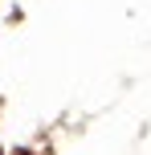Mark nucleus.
I'll list each match as a JSON object with an SVG mask.
<instances>
[{"label": "nucleus", "mask_w": 151, "mask_h": 155, "mask_svg": "<svg viewBox=\"0 0 151 155\" xmlns=\"http://www.w3.org/2000/svg\"><path fill=\"white\" fill-rule=\"evenodd\" d=\"M0 155H4V151H0Z\"/></svg>", "instance_id": "nucleus-1"}]
</instances>
